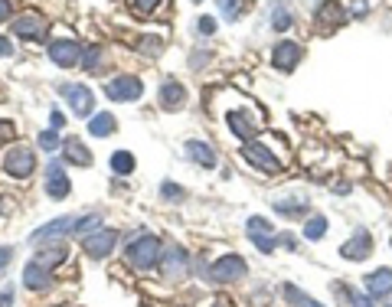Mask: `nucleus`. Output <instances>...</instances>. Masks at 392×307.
Listing matches in <instances>:
<instances>
[{
    "instance_id": "obj_46",
    "label": "nucleus",
    "mask_w": 392,
    "mask_h": 307,
    "mask_svg": "<svg viewBox=\"0 0 392 307\" xmlns=\"http://www.w3.org/2000/svg\"><path fill=\"white\" fill-rule=\"evenodd\" d=\"M0 307H7V304H4V301H0Z\"/></svg>"
},
{
    "instance_id": "obj_43",
    "label": "nucleus",
    "mask_w": 392,
    "mask_h": 307,
    "mask_svg": "<svg viewBox=\"0 0 392 307\" xmlns=\"http://www.w3.org/2000/svg\"><path fill=\"white\" fill-rule=\"evenodd\" d=\"M0 56H13V46H10V40H4V36H0Z\"/></svg>"
},
{
    "instance_id": "obj_30",
    "label": "nucleus",
    "mask_w": 392,
    "mask_h": 307,
    "mask_svg": "<svg viewBox=\"0 0 392 307\" xmlns=\"http://www.w3.org/2000/svg\"><path fill=\"white\" fill-rule=\"evenodd\" d=\"M324 232H327V219H324V216H314V219H307V226H304V239L317 242V239H324Z\"/></svg>"
},
{
    "instance_id": "obj_34",
    "label": "nucleus",
    "mask_w": 392,
    "mask_h": 307,
    "mask_svg": "<svg viewBox=\"0 0 392 307\" xmlns=\"http://www.w3.org/2000/svg\"><path fill=\"white\" fill-rule=\"evenodd\" d=\"M347 294H350V304H353V307H373V298L359 294V291H347Z\"/></svg>"
},
{
    "instance_id": "obj_5",
    "label": "nucleus",
    "mask_w": 392,
    "mask_h": 307,
    "mask_svg": "<svg viewBox=\"0 0 392 307\" xmlns=\"http://www.w3.org/2000/svg\"><path fill=\"white\" fill-rule=\"evenodd\" d=\"M62 95H66V105L72 108V115H79V118H92L95 95H92V88H88V86L69 82V86H62Z\"/></svg>"
},
{
    "instance_id": "obj_37",
    "label": "nucleus",
    "mask_w": 392,
    "mask_h": 307,
    "mask_svg": "<svg viewBox=\"0 0 392 307\" xmlns=\"http://www.w3.org/2000/svg\"><path fill=\"white\" fill-rule=\"evenodd\" d=\"M161 193H163L167 199H183V190H180L177 183H163V187H161Z\"/></svg>"
},
{
    "instance_id": "obj_13",
    "label": "nucleus",
    "mask_w": 392,
    "mask_h": 307,
    "mask_svg": "<svg viewBox=\"0 0 392 307\" xmlns=\"http://www.w3.org/2000/svg\"><path fill=\"white\" fill-rule=\"evenodd\" d=\"M69 190H72V183H69V177H66L62 161H50V167H46V193H50L52 199H66Z\"/></svg>"
},
{
    "instance_id": "obj_16",
    "label": "nucleus",
    "mask_w": 392,
    "mask_h": 307,
    "mask_svg": "<svg viewBox=\"0 0 392 307\" xmlns=\"http://www.w3.org/2000/svg\"><path fill=\"white\" fill-rule=\"evenodd\" d=\"M314 20H317V30H337V26L347 20V13H343V7L337 4V0H327V4H321L317 7V13H314Z\"/></svg>"
},
{
    "instance_id": "obj_22",
    "label": "nucleus",
    "mask_w": 392,
    "mask_h": 307,
    "mask_svg": "<svg viewBox=\"0 0 392 307\" xmlns=\"http://www.w3.org/2000/svg\"><path fill=\"white\" fill-rule=\"evenodd\" d=\"M66 258H69V245H66V242H56L52 248H43L33 262H40L43 268H50V272H52V268H56V265H62Z\"/></svg>"
},
{
    "instance_id": "obj_32",
    "label": "nucleus",
    "mask_w": 392,
    "mask_h": 307,
    "mask_svg": "<svg viewBox=\"0 0 392 307\" xmlns=\"http://www.w3.org/2000/svg\"><path fill=\"white\" fill-rule=\"evenodd\" d=\"M141 52H147V56H161L163 40H161V36H144V40H141Z\"/></svg>"
},
{
    "instance_id": "obj_39",
    "label": "nucleus",
    "mask_w": 392,
    "mask_h": 307,
    "mask_svg": "<svg viewBox=\"0 0 392 307\" xmlns=\"http://www.w3.org/2000/svg\"><path fill=\"white\" fill-rule=\"evenodd\" d=\"M13 262V245H0V272Z\"/></svg>"
},
{
    "instance_id": "obj_19",
    "label": "nucleus",
    "mask_w": 392,
    "mask_h": 307,
    "mask_svg": "<svg viewBox=\"0 0 392 307\" xmlns=\"http://www.w3.org/2000/svg\"><path fill=\"white\" fill-rule=\"evenodd\" d=\"M187 102V88L180 86V82H163L161 86V108L163 111H180Z\"/></svg>"
},
{
    "instance_id": "obj_29",
    "label": "nucleus",
    "mask_w": 392,
    "mask_h": 307,
    "mask_svg": "<svg viewBox=\"0 0 392 307\" xmlns=\"http://www.w3.org/2000/svg\"><path fill=\"white\" fill-rule=\"evenodd\" d=\"M284 298H288L294 307H324V304H321V301L307 298L304 291H298V288H294V284H284Z\"/></svg>"
},
{
    "instance_id": "obj_17",
    "label": "nucleus",
    "mask_w": 392,
    "mask_h": 307,
    "mask_svg": "<svg viewBox=\"0 0 392 307\" xmlns=\"http://www.w3.org/2000/svg\"><path fill=\"white\" fill-rule=\"evenodd\" d=\"M367 291H369V298H389L392 294V268H376V272H369Z\"/></svg>"
},
{
    "instance_id": "obj_18",
    "label": "nucleus",
    "mask_w": 392,
    "mask_h": 307,
    "mask_svg": "<svg viewBox=\"0 0 392 307\" xmlns=\"http://www.w3.org/2000/svg\"><path fill=\"white\" fill-rule=\"evenodd\" d=\"M59 151H62V157H66L69 163H76V167H88V163H92V151H88L79 137H66Z\"/></svg>"
},
{
    "instance_id": "obj_28",
    "label": "nucleus",
    "mask_w": 392,
    "mask_h": 307,
    "mask_svg": "<svg viewBox=\"0 0 392 307\" xmlns=\"http://www.w3.org/2000/svg\"><path fill=\"white\" fill-rule=\"evenodd\" d=\"M291 23H294V13H291L288 4L272 7V26H275V30H291Z\"/></svg>"
},
{
    "instance_id": "obj_23",
    "label": "nucleus",
    "mask_w": 392,
    "mask_h": 307,
    "mask_svg": "<svg viewBox=\"0 0 392 307\" xmlns=\"http://www.w3.org/2000/svg\"><path fill=\"white\" fill-rule=\"evenodd\" d=\"M187 151H190V157H193L200 167H206V170H209V167H216V151L206 144V141H190Z\"/></svg>"
},
{
    "instance_id": "obj_45",
    "label": "nucleus",
    "mask_w": 392,
    "mask_h": 307,
    "mask_svg": "<svg viewBox=\"0 0 392 307\" xmlns=\"http://www.w3.org/2000/svg\"><path fill=\"white\" fill-rule=\"evenodd\" d=\"M7 209H10V206H7V199L0 197V213H7Z\"/></svg>"
},
{
    "instance_id": "obj_4",
    "label": "nucleus",
    "mask_w": 392,
    "mask_h": 307,
    "mask_svg": "<svg viewBox=\"0 0 392 307\" xmlns=\"http://www.w3.org/2000/svg\"><path fill=\"white\" fill-rule=\"evenodd\" d=\"M105 95L111 102H137L144 95V82L137 76H118V79H108L105 82Z\"/></svg>"
},
{
    "instance_id": "obj_3",
    "label": "nucleus",
    "mask_w": 392,
    "mask_h": 307,
    "mask_svg": "<svg viewBox=\"0 0 392 307\" xmlns=\"http://www.w3.org/2000/svg\"><path fill=\"white\" fill-rule=\"evenodd\" d=\"M4 170H7L10 177H17V180H30L33 170H36V154L23 144L10 147L7 157H4Z\"/></svg>"
},
{
    "instance_id": "obj_41",
    "label": "nucleus",
    "mask_w": 392,
    "mask_h": 307,
    "mask_svg": "<svg viewBox=\"0 0 392 307\" xmlns=\"http://www.w3.org/2000/svg\"><path fill=\"white\" fill-rule=\"evenodd\" d=\"M10 13H13V7H10V0H0V23H7Z\"/></svg>"
},
{
    "instance_id": "obj_24",
    "label": "nucleus",
    "mask_w": 392,
    "mask_h": 307,
    "mask_svg": "<svg viewBox=\"0 0 392 307\" xmlns=\"http://www.w3.org/2000/svg\"><path fill=\"white\" fill-rule=\"evenodd\" d=\"M275 213H282V216H301L307 213V199L304 197H288V199H275Z\"/></svg>"
},
{
    "instance_id": "obj_15",
    "label": "nucleus",
    "mask_w": 392,
    "mask_h": 307,
    "mask_svg": "<svg viewBox=\"0 0 392 307\" xmlns=\"http://www.w3.org/2000/svg\"><path fill=\"white\" fill-rule=\"evenodd\" d=\"M13 33H17L20 40H43L46 20L40 17V13H20V17L13 20Z\"/></svg>"
},
{
    "instance_id": "obj_31",
    "label": "nucleus",
    "mask_w": 392,
    "mask_h": 307,
    "mask_svg": "<svg viewBox=\"0 0 392 307\" xmlns=\"http://www.w3.org/2000/svg\"><path fill=\"white\" fill-rule=\"evenodd\" d=\"M102 222V216L98 213H86V216H76V232L79 236H92L95 226Z\"/></svg>"
},
{
    "instance_id": "obj_47",
    "label": "nucleus",
    "mask_w": 392,
    "mask_h": 307,
    "mask_svg": "<svg viewBox=\"0 0 392 307\" xmlns=\"http://www.w3.org/2000/svg\"><path fill=\"white\" fill-rule=\"evenodd\" d=\"M389 307H392V304H389Z\"/></svg>"
},
{
    "instance_id": "obj_25",
    "label": "nucleus",
    "mask_w": 392,
    "mask_h": 307,
    "mask_svg": "<svg viewBox=\"0 0 392 307\" xmlns=\"http://www.w3.org/2000/svg\"><path fill=\"white\" fill-rule=\"evenodd\" d=\"M216 4H219V13L229 20V23H236L248 10V0H216Z\"/></svg>"
},
{
    "instance_id": "obj_14",
    "label": "nucleus",
    "mask_w": 392,
    "mask_h": 307,
    "mask_svg": "<svg viewBox=\"0 0 392 307\" xmlns=\"http://www.w3.org/2000/svg\"><path fill=\"white\" fill-rule=\"evenodd\" d=\"M340 255L347 258V262H363V258L373 255V236H369L367 229H357L353 232V239L343 242Z\"/></svg>"
},
{
    "instance_id": "obj_27",
    "label": "nucleus",
    "mask_w": 392,
    "mask_h": 307,
    "mask_svg": "<svg viewBox=\"0 0 392 307\" xmlns=\"http://www.w3.org/2000/svg\"><path fill=\"white\" fill-rule=\"evenodd\" d=\"M111 170L121 173V177L134 173V157H131L128 151H115V154H111Z\"/></svg>"
},
{
    "instance_id": "obj_21",
    "label": "nucleus",
    "mask_w": 392,
    "mask_h": 307,
    "mask_svg": "<svg viewBox=\"0 0 392 307\" xmlns=\"http://www.w3.org/2000/svg\"><path fill=\"white\" fill-rule=\"evenodd\" d=\"M229 118V128H232V134H239V137H255L258 134V124L252 118H248V111H229L226 115Z\"/></svg>"
},
{
    "instance_id": "obj_20",
    "label": "nucleus",
    "mask_w": 392,
    "mask_h": 307,
    "mask_svg": "<svg viewBox=\"0 0 392 307\" xmlns=\"http://www.w3.org/2000/svg\"><path fill=\"white\" fill-rule=\"evenodd\" d=\"M23 282H26V288H30V291H40V288H46V284L52 282V272H50V268H43L40 262H26Z\"/></svg>"
},
{
    "instance_id": "obj_40",
    "label": "nucleus",
    "mask_w": 392,
    "mask_h": 307,
    "mask_svg": "<svg viewBox=\"0 0 392 307\" xmlns=\"http://www.w3.org/2000/svg\"><path fill=\"white\" fill-rule=\"evenodd\" d=\"M157 4H161V0H134V10L137 13H151Z\"/></svg>"
},
{
    "instance_id": "obj_42",
    "label": "nucleus",
    "mask_w": 392,
    "mask_h": 307,
    "mask_svg": "<svg viewBox=\"0 0 392 307\" xmlns=\"http://www.w3.org/2000/svg\"><path fill=\"white\" fill-rule=\"evenodd\" d=\"M190 62H193L196 69H200V66H206V62H209V52H200V56L193 52V59H190Z\"/></svg>"
},
{
    "instance_id": "obj_1",
    "label": "nucleus",
    "mask_w": 392,
    "mask_h": 307,
    "mask_svg": "<svg viewBox=\"0 0 392 307\" xmlns=\"http://www.w3.org/2000/svg\"><path fill=\"white\" fill-rule=\"evenodd\" d=\"M161 252H163V245L157 236H141V239H134L128 245V262L137 272H151L154 265L161 262Z\"/></svg>"
},
{
    "instance_id": "obj_38",
    "label": "nucleus",
    "mask_w": 392,
    "mask_h": 307,
    "mask_svg": "<svg viewBox=\"0 0 392 307\" xmlns=\"http://www.w3.org/2000/svg\"><path fill=\"white\" fill-rule=\"evenodd\" d=\"M13 134H17V128H13V121H0V144H4V141H10Z\"/></svg>"
},
{
    "instance_id": "obj_10",
    "label": "nucleus",
    "mask_w": 392,
    "mask_h": 307,
    "mask_svg": "<svg viewBox=\"0 0 392 307\" xmlns=\"http://www.w3.org/2000/svg\"><path fill=\"white\" fill-rule=\"evenodd\" d=\"M246 232H248V239L255 242V245L262 248L265 255H272L275 245H278V239L272 236V232H275V229H272V222L262 219V216H252V219L246 222Z\"/></svg>"
},
{
    "instance_id": "obj_8",
    "label": "nucleus",
    "mask_w": 392,
    "mask_h": 307,
    "mask_svg": "<svg viewBox=\"0 0 392 307\" xmlns=\"http://www.w3.org/2000/svg\"><path fill=\"white\" fill-rule=\"evenodd\" d=\"M161 268H163V278H171V282H183L187 272H190V255L180 245L163 248V252H161Z\"/></svg>"
},
{
    "instance_id": "obj_7",
    "label": "nucleus",
    "mask_w": 392,
    "mask_h": 307,
    "mask_svg": "<svg viewBox=\"0 0 392 307\" xmlns=\"http://www.w3.org/2000/svg\"><path fill=\"white\" fill-rule=\"evenodd\" d=\"M69 232H76V216H59V219H52V222H46V226H40V229L30 236V242H33V245H46V242L66 239Z\"/></svg>"
},
{
    "instance_id": "obj_2",
    "label": "nucleus",
    "mask_w": 392,
    "mask_h": 307,
    "mask_svg": "<svg viewBox=\"0 0 392 307\" xmlns=\"http://www.w3.org/2000/svg\"><path fill=\"white\" fill-rule=\"evenodd\" d=\"M248 274V265L242 255H222L219 262L209 265V282L213 284H236V282H246Z\"/></svg>"
},
{
    "instance_id": "obj_44",
    "label": "nucleus",
    "mask_w": 392,
    "mask_h": 307,
    "mask_svg": "<svg viewBox=\"0 0 392 307\" xmlns=\"http://www.w3.org/2000/svg\"><path fill=\"white\" fill-rule=\"evenodd\" d=\"M50 121H52V131H59L62 128V111H52Z\"/></svg>"
},
{
    "instance_id": "obj_26",
    "label": "nucleus",
    "mask_w": 392,
    "mask_h": 307,
    "mask_svg": "<svg viewBox=\"0 0 392 307\" xmlns=\"http://www.w3.org/2000/svg\"><path fill=\"white\" fill-rule=\"evenodd\" d=\"M88 131H92V137H108L111 131H115V118L111 115H92V121H88Z\"/></svg>"
},
{
    "instance_id": "obj_35",
    "label": "nucleus",
    "mask_w": 392,
    "mask_h": 307,
    "mask_svg": "<svg viewBox=\"0 0 392 307\" xmlns=\"http://www.w3.org/2000/svg\"><path fill=\"white\" fill-rule=\"evenodd\" d=\"M196 30L203 36H213L216 33V20L213 17H200V23H196Z\"/></svg>"
},
{
    "instance_id": "obj_9",
    "label": "nucleus",
    "mask_w": 392,
    "mask_h": 307,
    "mask_svg": "<svg viewBox=\"0 0 392 307\" xmlns=\"http://www.w3.org/2000/svg\"><path fill=\"white\" fill-rule=\"evenodd\" d=\"M242 157H246L248 163H255L258 170H265V173H282V161H278V157H275V151H268L265 144L246 141V147H242Z\"/></svg>"
},
{
    "instance_id": "obj_6",
    "label": "nucleus",
    "mask_w": 392,
    "mask_h": 307,
    "mask_svg": "<svg viewBox=\"0 0 392 307\" xmlns=\"http://www.w3.org/2000/svg\"><path fill=\"white\" fill-rule=\"evenodd\" d=\"M115 245H118V229H95L92 236H86V239H82V248H86V255L95 258V262L108 258Z\"/></svg>"
},
{
    "instance_id": "obj_33",
    "label": "nucleus",
    "mask_w": 392,
    "mask_h": 307,
    "mask_svg": "<svg viewBox=\"0 0 392 307\" xmlns=\"http://www.w3.org/2000/svg\"><path fill=\"white\" fill-rule=\"evenodd\" d=\"M40 147H43V151H59L62 147V141L59 137H56V131H40Z\"/></svg>"
},
{
    "instance_id": "obj_36",
    "label": "nucleus",
    "mask_w": 392,
    "mask_h": 307,
    "mask_svg": "<svg viewBox=\"0 0 392 307\" xmlns=\"http://www.w3.org/2000/svg\"><path fill=\"white\" fill-rule=\"evenodd\" d=\"M98 62H102V50H88L86 52V69H88V72H95Z\"/></svg>"
},
{
    "instance_id": "obj_12",
    "label": "nucleus",
    "mask_w": 392,
    "mask_h": 307,
    "mask_svg": "<svg viewBox=\"0 0 392 307\" xmlns=\"http://www.w3.org/2000/svg\"><path fill=\"white\" fill-rule=\"evenodd\" d=\"M301 56H304L301 43H291V40H284V43H278L272 50V66L278 69V72H294V66L301 62Z\"/></svg>"
},
{
    "instance_id": "obj_11",
    "label": "nucleus",
    "mask_w": 392,
    "mask_h": 307,
    "mask_svg": "<svg viewBox=\"0 0 392 307\" xmlns=\"http://www.w3.org/2000/svg\"><path fill=\"white\" fill-rule=\"evenodd\" d=\"M50 59L59 69H72L79 59H82V46L76 40H52L50 43Z\"/></svg>"
}]
</instances>
